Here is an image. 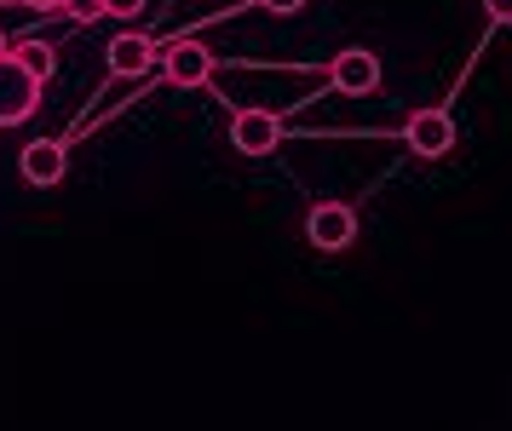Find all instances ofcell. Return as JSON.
Returning <instances> with one entry per match:
<instances>
[{
  "label": "cell",
  "mask_w": 512,
  "mask_h": 431,
  "mask_svg": "<svg viewBox=\"0 0 512 431\" xmlns=\"http://www.w3.org/2000/svg\"><path fill=\"white\" fill-rule=\"evenodd\" d=\"M41 75H29L18 58H12V46L0 52V127H18V121H29V115L41 110Z\"/></svg>",
  "instance_id": "obj_1"
},
{
  "label": "cell",
  "mask_w": 512,
  "mask_h": 431,
  "mask_svg": "<svg viewBox=\"0 0 512 431\" xmlns=\"http://www.w3.org/2000/svg\"><path fill=\"white\" fill-rule=\"evenodd\" d=\"M259 12H271V18H294V12H305V0H254Z\"/></svg>",
  "instance_id": "obj_12"
},
{
  "label": "cell",
  "mask_w": 512,
  "mask_h": 431,
  "mask_svg": "<svg viewBox=\"0 0 512 431\" xmlns=\"http://www.w3.org/2000/svg\"><path fill=\"white\" fill-rule=\"evenodd\" d=\"M156 52H162V46L150 41V35H116L104 58H110V75H121V81H139L144 69L156 64Z\"/></svg>",
  "instance_id": "obj_8"
},
{
  "label": "cell",
  "mask_w": 512,
  "mask_h": 431,
  "mask_svg": "<svg viewBox=\"0 0 512 431\" xmlns=\"http://www.w3.org/2000/svg\"><path fill=\"white\" fill-rule=\"evenodd\" d=\"M64 12H70L75 23H98L104 18V0H64Z\"/></svg>",
  "instance_id": "obj_10"
},
{
  "label": "cell",
  "mask_w": 512,
  "mask_h": 431,
  "mask_svg": "<svg viewBox=\"0 0 512 431\" xmlns=\"http://www.w3.org/2000/svg\"><path fill=\"white\" fill-rule=\"evenodd\" d=\"M282 115L277 110H236L231 115V150H242V156H271L282 144Z\"/></svg>",
  "instance_id": "obj_4"
},
{
  "label": "cell",
  "mask_w": 512,
  "mask_h": 431,
  "mask_svg": "<svg viewBox=\"0 0 512 431\" xmlns=\"http://www.w3.org/2000/svg\"><path fill=\"white\" fill-rule=\"evenodd\" d=\"M328 87L351 92V98H369L380 87V58H374L369 46H346L340 58H328Z\"/></svg>",
  "instance_id": "obj_5"
},
{
  "label": "cell",
  "mask_w": 512,
  "mask_h": 431,
  "mask_svg": "<svg viewBox=\"0 0 512 431\" xmlns=\"http://www.w3.org/2000/svg\"><path fill=\"white\" fill-rule=\"evenodd\" d=\"M305 242L323 253H346L357 242V207L346 202H317L305 213Z\"/></svg>",
  "instance_id": "obj_3"
},
{
  "label": "cell",
  "mask_w": 512,
  "mask_h": 431,
  "mask_svg": "<svg viewBox=\"0 0 512 431\" xmlns=\"http://www.w3.org/2000/svg\"><path fill=\"white\" fill-rule=\"evenodd\" d=\"M156 58H162V75L173 87H208L213 81V52L202 41H173V46H162Z\"/></svg>",
  "instance_id": "obj_6"
},
{
  "label": "cell",
  "mask_w": 512,
  "mask_h": 431,
  "mask_svg": "<svg viewBox=\"0 0 512 431\" xmlns=\"http://www.w3.org/2000/svg\"><path fill=\"white\" fill-rule=\"evenodd\" d=\"M0 52H6V35H0Z\"/></svg>",
  "instance_id": "obj_15"
},
{
  "label": "cell",
  "mask_w": 512,
  "mask_h": 431,
  "mask_svg": "<svg viewBox=\"0 0 512 431\" xmlns=\"http://www.w3.org/2000/svg\"><path fill=\"white\" fill-rule=\"evenodd\" d=\"M12 58L29 69V75H41L47 81L52 75V46H41V41H24V46H12Z\"/></svg>",
  "instance_id": "obj_9"
},
{
  "label": "cell",
  "mask_w": 512,
  "mask_h": 431,
  "mask_svg": "<svg viewBox=\"0 0 512 431\" xmlns=\"http://www.w3.org/2000/svg\"><path fill=\"white\" fill-rule=\"evenodd\" d=\"M403 144H409V156H420V161L449 156V150H455V115L443 110V104L415 110L409 121H403Z\"/></svg>",
  "instance_id": "obj_2"
},
{
  "label": "cell",
  "mask_w": 512,
  "mask_h": 431,
  "mask_svg": "<svg viewBox=\"0 0 512 431\" xmlns=\"http://www.w3.org/2000/svg\"><path fill=\"white\" fill-rule=\"evenodd\" d=\"M18 167H24V179L35 184V190H47V184H58L64 173H70V150H64L58 138H29Z\"/></svg>",
  "instance_id": "obj_7"
},
{
  "label": "cell",
  "mask_w": 512,
  "mask_h": 431,
  "mask_svg": "<svg viewBox=\"0 0 512 431\" xmlns=\"http://www.w3.org/2000/svg\"><path fill=\"white\" fill-rule=\"evenodd\" d=\"M144 0H104V18H139Z\"/></svg>",
  "instance_id": "obj_13"
},
{
  "label": "cell",
  "mask_w": 512,
  "mask_h": 431,
  "mask_svg": "<svg viewBox=\"0 0 512 431\" xmlns=\"http://www.w3.org/2000/svg\"><path fill=\"white\" fill-rule=\"evenodd\" d=\"M29 12H64V0H24Z\"/></svg>",
  "instance_id": "obj_14"
},
{
  "label": "cell",
  "mask_w": 512,
  "mask_h": 431,
  "mask_svg": "<svg viewBox=\"0 0 512 431\" xmlns=\"http://www.w3.org/2000/svg\"><path fill=\"white\" fill-rule=\"evenodd\" d=\"M489 29H512V0H484Z\"/></svg>",
  "instance_id": "obj_11"
}]
</instances>
